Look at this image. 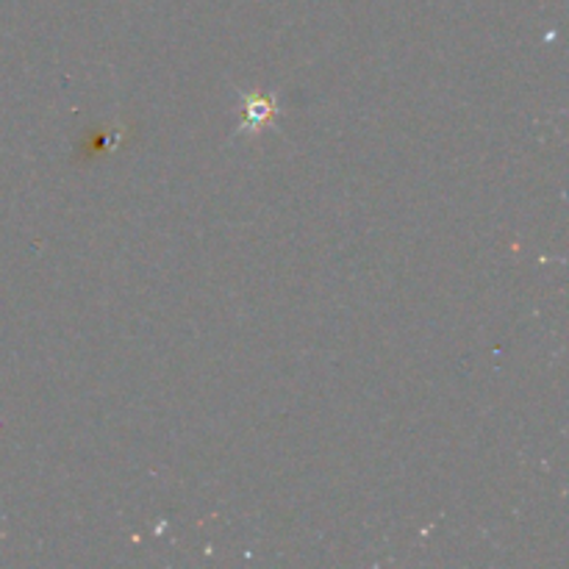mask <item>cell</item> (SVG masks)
I'll use <instances>...</instances> for the list:
<instances>
[{"label":"cell","instance_id":"cell-1","mask_svg":"<svg viewBox=\"0 0 569 569\" xmlns=\"http://www.w3.org/2000/svg\"><path fill=\"white\" fill-rule=\"evenodd\" d=\"M278 114V103L272 94H248L244 98V126L239 131H259V128L270 126Z\"/></svg>","mask_w":569,"mask_h":569}]
</instances>
